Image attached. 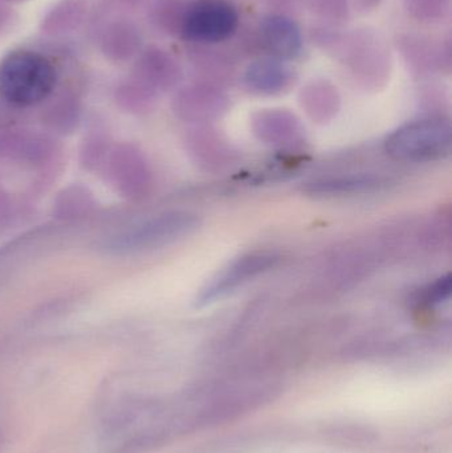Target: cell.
<instances>
[{
	"instance_id": "6da1fadb",
	"label": "cell",
	"mask_w": 452,
	"mask_h": 453,
	"mask_svg": "<svg viewBox=\"0 0 452 453\" xmlns=\"http://www.w3.org/2000/svg\"><path fill=\"white\" fill-rule=\"evenodd\" d=\"M57 74L45 56L18 50L0 60V97L18 108L37 105L55 89Z\"/></svg>"
},
{
	"instance_id": "7a4b0ae2",
	"label": "cell",
	"mask_w": 452,
	"mask_h": 453,
	"mask_svg": "<svg viewBox=\"0 0 452 453\" xmlns=\"http://www.w3.org/2000/svg\"><path fill=\"white\" fill-rule=\"evenodd\" d=\"M199 220L188 212H167L109 240L106 250L113 255H135L158 250L188 236L198 228Z\"/></svg>"
},
{
	"instance_id": "3957f363",
	"label": "cell",
	"mask_w": 452,
	"mask_h": 453,
	"mask_svg": "<svg viewBox=\"0 0 452 453\" xmlns=\"http://www.w3.org/2000/svg\"><path fill=\"white\" fill-rule=\"evenodd\" d=\"M451 125L448 119H426L395 130L387 141V151L398 161L427 162L450 153Z\"/></svg>"
},
{
	"instance_id": "277c9868",
	"label": "cell",
	"mask_w": 452,
	"mask_h": 453,
	"mask_svg": "<svg viewBox=\"0 0 452 453\" xmlns=\"http://www.w3.org/2000/svg\"><path fill=\"white\" fill-rule=\"evenodd\" d=\"M239 26L236 8L226 0H202L180 21L183 39L196 42H220L230 39Z\"/></svg>"
},
{
	"instance_id": "5b68a950",
	"label": "cell",
	"mask_w": 452,
	"mask_h": 453,
	"mask_svg": "<svg viewBox=\"0 0 452 453\" xmlns=\"http://www.w3.org/2000/svg\"><path fill=\"white\" fill-rule=\"evenodd\" d=\"M276 260L278 258L275 256L260 253V255L244 256V257L234 261L228 268L220 272L218 277H215L210 285L202 290L201 296H199V303H212L217 298L228 295L236 288L241 287L244 282L249 281L257 274L272 268Z\"/></svg>"
},
{
	"instance_id": "8992f818",
	"label": "cell",
	"mask_w": 452,
	"mask_h": 453,
	"mask_svg": "<svg viewBox=\"0 0 452 453\" xmlns=\"http://www.w3.org/2000/svg\"><path fill=\"white\" fill-rule=\"evenodd\" d=\"M262 40L273 58H294L302 50L303 37L299 27L287 16H268L260 24Z\"/></svg>"
},
{
	"instance_id": "52a82bcc",
	"label": "cell",
	"mask_w": 452,
	"mask_h": 453,
	"mask_svg": "<svg viewBox=\"0 0 452 453\" xmlns=\"http://www.w3.org/2000/svg\"><path fill=\"white\" fill-rule=\"evenodd\" d=\"M291 77V69L276 58L255 61L246 72L249 87L262 93L280 92L289 84Z\"/></svg>"
},
{
	"instance_id": "ba28073f",
	"label": "cell",
	"mask_w": 452,
	"mask_h": 453,
	"mask_svg": "<svg viewBox=\"0 0 452 453\" xmlns=\"http://www.w3.org/2000/svg\"><path fill=\"white\" fill-rule=\"evenodd\" d=\"M140 42V34L133 24L117 21L106 28L101 50L111 60L124 61L137 52Z\"/></svg>"
},
{
	"instance_id": "9c48e42d",
	"label": "cell",
	"mask_w": 452,
	"mask_h": 453,
	"mask_svg": "<svg viewBox=\"0 0 452 453\" xmlns=\"http://www.w3.org/2000/svg\"><path fill=\"white\" fill-rule=\"evenodd\" d=\"M387 186V180L376 175H348L342 178L318 180L310 183V191L321 196H349V194L371 193Z\"/></svg>"
},
{
	"instance_id": "30bf717a",
	"label": "cell",
	"mask_w": 452,
	"mask_h": 453,
	"mask_svg": "<svg viewBox=\"0 0 452 453\" xmlns=\"http://www.w3.org/2000/svg\"><path fill=\"white\" fill-rule=\"evenodd\" d=\"M85 15L82 0H63L42 20L47 34L57 35L72 31L81 24Z\"/></svg>"
},
{
	"instance_id": "8fae6325",
	"label": "cell",
	"mask_w": 452,
	"mask_h": 453,
	"mask_svg": "<svg viewBox=\"0 0 452 453\" xmlns=\"http://www.w3.org/2000/svg\"><path fill=\"white\" fill-rule=\"evenodd\" d=\"M137 73L146 82L162 85L174 76V64L162 50H150L141 56Z\"/></svg>"
},
{
	"instance_id": "7c38bea8",
	"label": "cell",
	"mask_w": 452,
	"mask_h": 453,
	"mask_svg": "<svg viewBox=\"0 0 452 453\" xmlns=\"http://www.w3.org/2000/svg\"><path fill=\"white\" fill-rule=\"evenodd\" d=\"M451 280L450 276L441 279L434 287L432 288L430 292L429 300L433 303H441L450 296Z\"/></svg>"
},
{
	"instance_id": "4fadbf2b",
	"label": "cell",
	"mask_w": 452,
	"mask_h": 453,
	"mask_svg": "<svg viewBox=\"0 0 452 453\" xmlns=\"http://www.w3.org/2000/svg\"><path fill=\"white\" fill-rule=\"evenodd\" d=\"M13 21V12L4 4L0 3V35L4 34Z\"/></svg>"
},
{
	"instance_id": "5bb4252c",
	"label": "cell",
	"mask_w": 452,
	"mask_h": 453,
	"mask_svg": "<svg viewBox=\"0 0 452 453\" xmlns=\"http://www.w3.org/2000/svg\"><path fill=\"white\" fill-rule=\"evenodd\" d=\"M28 2V0H0V3H4V4H10V3H24Z\"/></svg>"
},
{
	"instance_id": "9a60e30c",
	"label": "cell",
	"mask_w": 452,
	"mask_h": 453,
	"mask_svg": "<svg viewBox=\"0 0 452 453\" xmlns=\"http://www.w3.org/2000/svg\"><path fill=\"white\" fill-rule=\"evenodd\" d=\"M119 2L127 3V4H130V3L137 2V0H119Z\"/></svg>"
}]
</instances>
